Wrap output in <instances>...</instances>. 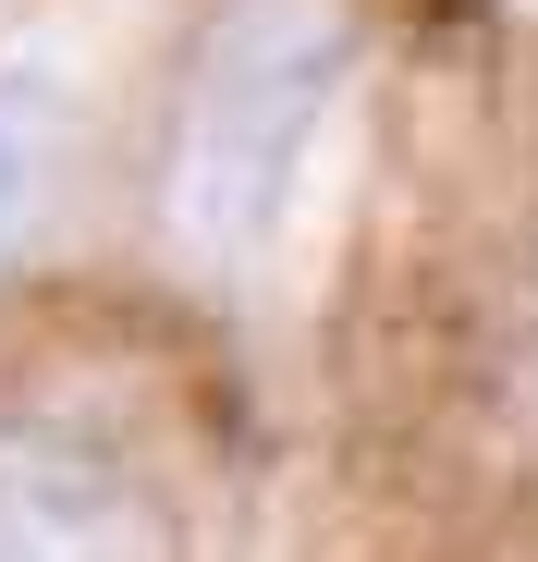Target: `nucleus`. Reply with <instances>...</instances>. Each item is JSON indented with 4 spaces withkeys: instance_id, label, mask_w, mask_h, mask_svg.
I'll use <instances>...</instances> for the list:
<instances>
[{
    "instance_id": "1",
    "label": "nucleus",
    "mask_w": 538,
    "mask_h": 562,
    "mask_svg": "<svg viewBox=\"0 0 538 562\" xmlns=\"http://www.w3.org/2000/svg\"><path fill=\"white\" fill-rule=\"evenodd\" d=\"M343 74H355L343 0H221L209 13V37L184 61V99H171V171H159L171 245L209 281H245L294 233L318 135L343 111Z\"/></svg>"
},
{
    "instance_id": "2",
    "label": "nucleus",
    "mask_w": 538,
    "mask_h": 562,
    "mask_svg": "<svg viewBox=\"0 0 538 562\" xmlns=\"http://www.w3.org/2000/svg\"><path fill=\"white\" fill-rule=\"evenodd\" d=\"M0 562H159V514L111 452L61 428H0Z\"/></svg>"
},
{
    "instance_id": "3",
    "label": "nucleus",
    "mask_w": 538,
    "mask_h": 562,
    "mask_svg": "<svg viewBox=\"0 0 538 562\" xmlns=\"http://www.w3.org/2000/svg\"><path fill=\"white\" fill-rule=\"evenodd\" d=\"M61 86L49 74H0V257H13V233L49 209V183H61Z\"/></svg>"
}]
</instances>
